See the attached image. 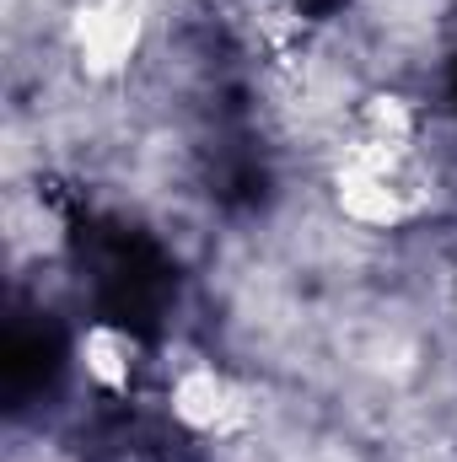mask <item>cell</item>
Masks as SVG:
<instances>
[{"instance_id":"277c9868","label":"cell","mask_w":457,"mask_h":462,"mask_svg":"<svg viewBox=\"0 0 457 462\" xmlns=\"http://www.w3.org/2000/svg\"><path fill=\"white\" fill-rule=\"evenodd\" d=\"M76 360H81V376L103 393H129L135 382V365H140V339L118 323H92L81 328L76 339Z\"/></svg>"},{"instance_id":"7a4b0ae2","label":"cell","mask_w":457,"mask_h":462,"mask_svg":"<svg viewBox=\"0 0 457 462\" xmlns=\"http://www.w3.org/2000/svg\"><path fill=\"white\" fill-rule=\"evenodd\" d=\"M167 403H173V420L189 436H205V441H227L237 430H247V420H253L247 387L237 376H227V371H216L210 360H189L173 376Z\"/></svg>"},{"instance_id":"5b68a950","label":"cell","mask_w":457,"mask_h":462,"mask_svg":"<svg viewBox=\"0 0 457 462\" xmlns=\"http://www.w3.org/2000/svg\"><path fill=\"white\" fill-rule=\"evenodd\" d=\"M415 103L398 92H366L355 108V140L371 145H393V151H415Z\"/></svg>"},{"instance_id":"3957f363","label":"cell","mask_w":457,"mask_h":462,"mask_svg":"<svg viewBox=\"0 0 457 462\" xmlns=\"http://www.w3.org/2000/svg\"><path fill=\"white\" fill-rule=\"evenodd\" d=\"M140 38H145V11H140V0H81L76 16H70L76 60H81V70L98 76V81L129 70V60L140 54Z\"/></svg>"},{"instance_id":"6da1fadb","label":"cell","mask_w":457,"mask_h":462,"mask_svg":"<svg viewBox=\"0 0 457 462\" xmlns=\"http://www.w3.org/2000/svg\"><path fill=\"white\" fill-rule=\"evenodd\" d=\"M404 167H409V151L371 145V140L350 134V145L334 162V205H340V216L366 231L404 226L415 216V194L404 183Z\"/></svg>"},{"instance_id":"8992f818","label":"cell","mask_w":457,"mask_h":462,"mask_svg":"<svg viewBox=\"0 0 457 462\" xmlns=\"http://www.w3.org/2000/svg\"><path fill=\"white\" fill-rule=\"evenodd\" d=\"M452 291H457V280H452Z\"/></svg>"}]
</instances>
